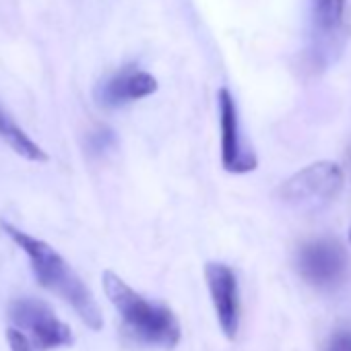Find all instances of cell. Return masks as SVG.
Instances as JSON below:
<instances>
[{
	"instance_id": "obj_1",
	"label": "cell",
	"mask_w": 351,
	"mask_h": 351,
	"mask_svg": "<svg viewBox=\"0 0 351 351\" xmlns=\"http://www.w3.org/2000/svg\"><path fill=\"white\" fill-rule=\"evenodd\" d=\"M0 228H3V232L29 256L34 275L42 287L54 291L66 304H71V308L81 316V320L89 328L99 330L104 326L101 310H99L95 298L91 295L89 287L81 281V277L71 269V265L48 242H44L7 221H0Z\"/></svg>"
},
{
	"instance_id": "obj_2",
	"label": "cell",
	"mask_w": 351,
	"mask_h": 351,
	"mask_svg": "<svg viewBox=\"0 0 351 351\" xmlns=\"http://www.w3.org/2000/svg\"><path fill=\"white\" fill-rule=\"evenodd\" d=\"M104 291L122 316L124 326L130 335L147 345L171 349L178 345L182 330L173 312L161 304L149 302L128 287L116 273L106 271L101 277Z\"/></svg>"
},
{
	"instance_id": "obj_3",
	"label": "cell",
	"mask_w": 351,
	"mask_h": 351,
	"mask_svg": "<svg viewBox=\"0 0 351 351\" xmlns=\"http://www.w3.org/2000/svg\"><path fill=\"white\" fill-rule=\"evenodd\" d=\"M341 189V167L330 161H318L300 169L289 180H285L279 189V197L285 205L295 207L300 211H318L332 203Z\"/></svg>"
},
{
	"instance_id": "obj_4",
	"label": "cell",
	"mask_w": 351,
	"mask_h": 351,
	"mask_svg": "<svg viewBox=\"0 0 351 351\" xmlns=\"http://www.w3.org/2000/svg\"><path fill=\"white\" fill-rule=\"evenodd\" d=\"M13 326L21 328L34 343L36 351H50L73 345V330L54 310L36 298H19L9 306Z\"/></svg>"
},
{
	"instance_id": "obj_5",
	"label": "cell",
	"mask_w": 351,
	"mask_h": 351,
	"mask_svg": "<svg viewBox=\"0 0 351 351\" xmlns=\"http://www.w3.org/2000/svg\"><path fill=\"white\" fill-rule=\"evenodd\" d=\"M219 104V122H221V165L230 173H248L256 169L258 159L254 151L246 145L240 120H238V106L234 95L221 87L217 93Z\"/></svg>"
},
{
	"instance_id": "obj_6",
	"label": "cell",
	"mask_w": 351,
	"mask_h": 351,
	"mask_svg": "<svg viewBox=\"0 0 351 351\" xmlns=\"http://www.w3.org/2000/svg\"><path fill=\"white\" fill-rule=\"evenodd\" d=\"M298 269L314 287H335L345 275L347 258L337 242L316 240L302 246L298 254Z\"/></svg>"
},
{
	"instance_id": "obj_7",
	"label": "cell",
	"mask_w": 351,
	"mask_h": 351,
	"mask_svg": "<svg viewBox=\"0 0 351 351\" xmlns=\"http://www.w3.org/2000/svg\"><path fill=\"white\" fill-rule=\"evenodd\" d=\"M205 277L219 326L228 339H236L240 324V295L236 273L223 263H207Z\"/></svg>"
},
{
	"instance_id": "obj_8",
	"label": "cell",
	"mask_w": 351,
	"mask_h": 351,
	"mask_svg": "<svg viewBox=\"0 0 351 351\" xmlns=\"http://www.w3.org/2000/svg\"><path fill=\"white\" fill-rule=\"evenodd\" d=\"M157 91V81L149 73L134 71V69H124L116 75H112L108 81H104L95 95L97 101L106 108H118L143 97H149L151 93Z\"/></svg>"
},
{
	"instance_id": "obj_9",
	"label": "cell",
	"mask_w": 351,
	"mask_h": 351,
	"mask_svg": "<svg viewBox=\"0 0 351 351\" xmlns=\"http://www.w3.org/2000/svg\"><path fill=\"white\" fill-rule=\"evenodd\" d=\"M345 0H310V23L314 38H335L343 23Z\"/></svg>"
},
{
	"instance_id": "obj_10",
	"label": "cell",
	"mask_w": 351,
	"mask_h": 351,
	"mask_svg": "<svg viewBox=\"0 0 351 351\" xmlns=\"http://www.w3.org/2000/svg\"><path fill=\"white\" fill-rule=\"evenodd\" d=\"M0 138L7 141L11 145V149L29 159V161H48V155L44 153V149L40 145H36L9 116H5L0 112Z\"/></svg>"
},
{
	"instance_id": "obj_11",
	"label": "cell",
	"mask_w": 351,
	"mask_h": 351,
	"mask_svg": "<svg viewBox=\"0 0 351 351\" xmlns=\"http://www.w3.org/2000/svg\"><path fill=\"white\" fill-rule=\"evenodd\" d=\"M7 341H9V347L11 351H36L32 339L17 326H9L7 328Z\"/></svg>"
},
{
	"instance_id": "obj_12",
	"label": "cell",
	"mask_w": 351,
	"mask_h": 351,
	"mask_svg": "<svg viewBox=\"0 0 351 351\" xmlns=\"http://www.w3.org/2000/svg\"><path fill=\"white\" fill-rule=\"evenodd\" d=\"M326 351H351V328H341L337 330L328 345H326Z\"/></svg>"
},
{
	"instance_id": "obj_13",
	"label": "cell",
	"mask_w": 351,
	"mask_h": 351,
	"mask_svg": "<svg viewBox=\"0 0 351 351\" xmlns=\"http://www.w3.org/2000/svg\"><path fill=\"white\" fill-rule=\"evenodd\" d=\"M114 143V136L110 130H99L91 136V149L93 151H106Z\"/></svg>"
},
{
	"instance_id": "obj_14",
	"label": "cell",
	"mask_w": 351,
	"mask_h": 351,
	"mask_svg": "<svg viewBox=\"0 0 351 351\" xmlns=\"http://www.w3.org/2000/svg\"><path fill=\"white\" fill-rule=\"evenodd\" d=\"M349 242H351V230H349Z\"/></svg>"
}]
</instances>
